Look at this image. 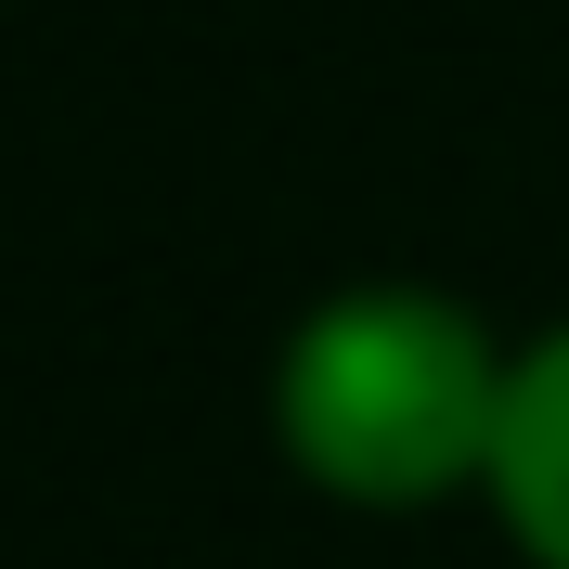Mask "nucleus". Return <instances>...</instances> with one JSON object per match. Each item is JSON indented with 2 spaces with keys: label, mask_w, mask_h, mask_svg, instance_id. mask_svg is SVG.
<instances>
[{
  "label": "nucleus",
  "mask_w": 569,
  "mask_h": 569,
  "mask_svg": "<svg viewBox=\"0 0 569 569\" xmlns=\"http://www.w3.org/2000/svg\"><path fill=\"white\" fill-rule=\"evenodd\" d=\"M492 427H505V376L453 298L376 284V298L311 311L284 350V440L350 505L453 492L466 466H492Z\"/></svg>",
  "instance_id": "obj_1"
},
{
  "label": "nucleus",
  "mask_w": 569,
  "mask_h": 569,
  "mask_svg": "<svg viewBox=\"0 0 569 569\" xmlns=\"http://www.w3.org/2000/svg\"><path fill=\"white\" fill-rule=\"evenodd\" d=\"M492 492H505V531L531 543L543 569H569V337H557V350H531L518 376H505Z\"/></svg>",
  "instance_id": "obj_2"
}]
</instances>
